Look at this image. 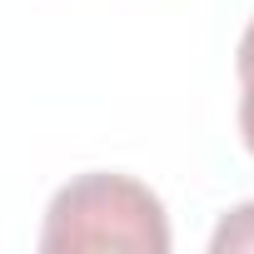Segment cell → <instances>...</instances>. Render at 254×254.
<instances>
[{
	"label": "cell",
	"mask_w": 254,
	"mask_h": 254,
	"mask_svg": "<svg viewBox=\"0 0 254 254\" xmlns=\"http://www.w3.org/2000/svg\"><path fill=\"white\" fill-rule=\"evenodd\" d=\"M45 254H90V249H125V254H165L170 249V214L160 194L130 175H80L55 190L40 229Z\"/></svg>",
	"instance_id": "1"
},
{
	"label": "cell",
	"mask_w": 254,
	"mask_h": 254,
	"mask_svg": "<svg viewBox=\"0 0 254 254\" xmlns=\"http://www.w3.org/2000/svg\"><path fill=\"white\" fill-rule=\"evenodd\" d=\"M239 135H244V150L254 155V20L239 40Z\"/></svg>",
	"instance_id": "2"
},
{
	"label": "cell",
	"mask_w": 254,
	"mask_h": 254,
	"mask_svg": "<svg viewBox=\"0 0 254 254\" xmlns=\"http://www.w3.org/2000/svg\"><path fill=\"white\" fill-rule=\"evenodd\" d=\"M214 254H239V249H254V204H239L219 219L214 239H209Z\"/></svg>",
	"instance_id": "3"
}]
</instances>
